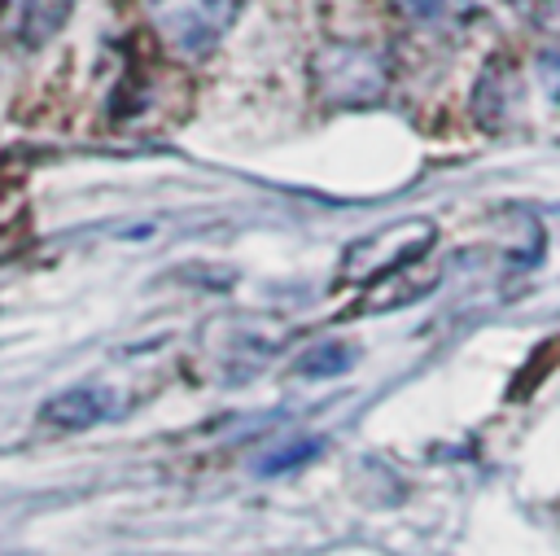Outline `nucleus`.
<instances>
[{
    "mask_svg": "<svg viewBox=\"0 0 560 556\" xmlns=\"http://www.w3.org/2000/svg\"><path fill=\"white\" fill-rule=\"evenodd\" d=\"M429 241H433V223H424V219L394 223V228H385V232H376V236H363V241L346 254L341 276H346V280H381V276L389 280L398 267H407L411 258H420Z\"/></svg>",
    "mask_w": 560,
    "mask_h": 556,
    "instance_id": "obj_3",
    "label": "nucleus"
},
{
    "mask_svg": "<svg viewBox=\"0 0 560 556\" xmlns=\"http://www.w3.org/2000/svg\"><path fill=\"white\" fill-rule=\"evenodd\" d=\"M241 0H144L153 35L166 44V53L184 61H201L219 48L236 18Z\"/></svg>",
    "mask_w": 560,
    "mask_h": 556,
    "instance_id": "obj_2",
    "label": "nucleus"
},
{
    "mask_svg": "<svg viewBox=\"0 0 560 556\" xmlns=\"http://www.w3.org/2000/svg\"><path fill=\"white\" fill-rule=\"evenodd\" d=\"M346 363H350V355H346L341 346H319L315 355L302 359V368L315 372V377H328V372H337V368H346Z\"/></svg>",
    "mask_w": 560,
    "mask_h": 556,
    "instance_id": "obj_8",
    "label": "nucleus"
},
{
    "mask_svg": "<svg viewBox=\"0 0 560 556\" xmlns=\"http://www.w3.org/2000/svg\"><path fill=\"white\" fill-rule=\"evenodd\" d=\"M70 4H74V0H0V9H4V31H9L18 44L39 48V44H48V39L66 26Z\"/></svg>",
    "mask_w": 560,
    "mask_h": 556,
    "instance_id": "obj_5",
    "label": "nucleus"
},
{
    "mask_svg": "<svg viewBox=\"0 0 560 556\" xmlns=\"http://www.w3.org/2000/svg\"><path fill=\"white\" fill-rule=\"evenodd\" d=\"M311 455H315V442H298V447H289V455H276V460H267L262 468L276 473V468H289V464H298V460H311Z\"/></svg>",
    "mask_w": 560,
    "mask_h": 556,
    "instance_id": "obj_9",
    "label": "nucleus"
},
{
    "mask_svg": "<svg viewBox=\"0 0 560 556\" xmlns=\"http://www.w3.org/2000/svg\"><path fill=\"white\" fill-rule=\"evenodd\" d=\"M521 22H529L542 35H560V0H503Z\"/></svg>",
    "mask_w": 560,
    "mask_h": 556,
    "instance_id": "obj_7",
    "label": "nucleus"
},
{
    "mask_svg": "<svg viewBox=\"0 0 560 556\" xmlns=\"http://www.w3.org/2000/svg\"><path fill=\"white\" fill-rule=\"evenodd\" d=\"M394 9L424 31H451L468 18L472 0H394Z\"/></svg>",
    "mask_w": 560,
    "mask_h": 556,
    "instance_id": "obj_6",
    "label": "nucleus"
},
{
    "mask_svg": "<svg viewBox=\"0 0 560 556\" xmlns=\"http://www.w3.org/2000/svg\"><path fill=\"white\" fill-rule=\"evenodd\" d=\"M311 83L328 105H376L389 92V57L372 44H324L311 61Z\"/></svg>",
    "mask_w": 560,
    "mask_h": 556,
    "instance_id": "obj_1",
    "label": "nucleus"
},
{
    "mask_svg": "<svg viewBox=\"0 0 560 556\" xmlns=\"http://www.w3.org/2000/svg\"><path fill=\"white\" fill-rule=\"evenodd\" d=\"M114 412H118V398H114V390H105V385H70V390L52 394V398L39 407V416H44L48 425H57V429H88V425L109 420Z\"/></svg>",
    "mask_w": 560,
    "mask_h": 556,
    "instance_id": "obj_4",
    "label": "nucleus"
}]
</instances>
